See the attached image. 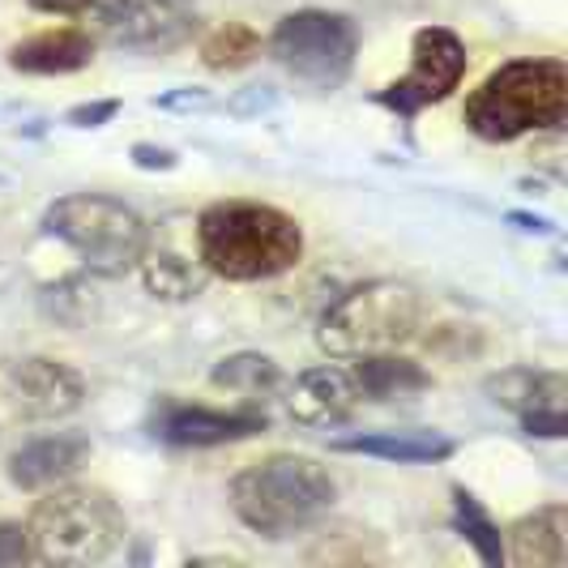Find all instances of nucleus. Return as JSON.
Wrapping results in <instances>:
<instances>
[{
    "label": "nucleus",
    "instance_id": "obj_7",
    "mask_svg": "<svg viewBox=\"0 0 568 568\" xmlns=\"http://www.w3.org/2000/svg\"><path fill=\"white\" fill-rule=\"evenodd\" d=\"M265 48L295 82L313 90H338L359 57V30L346 13L295 9L274 27Z\"/></svg>",
    "mask_w": 568,
    "mask_h": 568
},
{
    "label": "nucleus",
    "instance_id": "obj_6",
    "mask_svg": "<svg viewBox=\"0 0 568 568\" xmlns=\"http://www.w3.org/2000/svg\"><path fill=\"white\" fill-rule=\"evenodd\" d=\"M43 231L64 240L94 278H124L138 270L145 248V219L108 193H69L57 197L43 214Z\"/></svg>",
    "mask_w": 568,
    "mask_h": 568
},
{
    "label": "nucleus",
    "instance_id": "obj_26",
    "mask_svg": "<svg viewBox=\"0 0 568 568\" xmlns=\"http://www.w3.org/2000/svg\"><path fill=\"white\" fill-rule=\"evenodd\" d=\"M278 103V90H270V85H248L244 94H235L227 108L235 115H256V112H270Z\"/></svg>",
    "mask_w": 568,
    "mask_h": 568
},
{
    "label": "nucleus",
    "instance_id": "obj_2",
    "mask_svg": "<svg viewBox=\"0 0 568 568\" xmlns=\"http://www.w3.org/2000/svg\"><path fill=\"white\" fill-rule=\"evenodd\" d=\"M462 120L484 142H517L526 133H560L568 120L565 60H509L470 90Z\"/></svg>",
    "mask_w": 568,
    "mask_h": 568
},
{
    "label": "nucleus",
    "instance_id": "obj_10",
    "mask_svg": "<svg viewBox=\"0 0 568 568\" xmlns=\"http://www.w3.org/2000/svg\"><path fill=\"white\" fill-rule=\"evenodd\" d=\"M0 394L9 402V410L18 419H64L85 402V381L78 368H69L64 359L52 355H30L4 368Z\"/></svg>",
    "mask_w": 568,
    "mask_h": 568
},
{
    "label": "nucleus",
    "instance_id": "obj_15",
    "mask_svg": "<svg viewBox=\"0 0 568 568\" xmlns=\"http://www.w3.org/2000/svg\"><path fill=\"white\" fill-rule=\"evenodd\" d=\"M94 34L78 27L39 30L22 43H13L4 60L13 73H30V78H60V73H78L94 60Z\"/></svg>",
    "mask_w": 568,
    "mask_h": 568
},
{
    "label": "nucleus",
    "instance_id": "obj_5",
    "mask_svg": "<svg viewBox=\"0 0 568 568\" xmlns=\"http://www.w3.org/2000/svg\"><path fill=\"white\" fill-rule=\"evenodd\" d=\"M419 329H424V295L398 278H372L351 286L325 308L316 325V346L329 359H368L410 346Z\"/></svg>",
    "mask_w": 568,
    "mask_h": 568
},
{
    "label": "nucleus",
    "instance_id": "obj_27",
    "mask_svg": "<svg viewBox=\"0 0 568 568\" xmlns=\"http://www.w3.org/2000/svg\"><path fill=\"white\" fill-rule=\"evenodd\" d=\"M175 163H180V159H175V150H163V145H150V142L133 145V168H142V171H171Z\"/></svg>",
    "mask_w": 568,
    "mask_h": 568
},
{
    "label": "nucleus",
    "instance_id": "obj_14",
    "mask_svg": "<svg viewBox=\"0 0 568 568\" xmlns=\"http://www.w3.org/2000/svg\"><path fill=\"white\" fill-rule=\"evenodd\" d=\"M138 270H142L145 291H150L154 300H168V304H189V300H197L201 291H205V283H210V270H205L201 253L193 256L189 248H175L168 227L145 235Z\"/></svg>",
    "mask_w": 568,
    "mask_h": 568
},
{
    "label": "nucleus",
    "instance_id": "obj_25",
    "mask_svg": "<svg viewBox=\"0 0 568 568\" xmlns=\"http://www.w3.org/2000/svg\"><path fill=\"white\" fill-rule=\"evenodd\" d=\"M526 436H542V440H565L568 436V415L565 410H530L521 415Z\"/></svg>",
    "mask_w": 568,
    "mask_h": 568
},
{
    "label": "nucleus",
    "instance_id": "obj_3",
    "mask_svg": "<svg viewBox=\"0 0 568 568\" xmlns=\"http://www.w3.org/2000/svg\"><path fill=\"white\" fill-rule=\"evenodd\" d=\"M338 484L329 470L304 454H270L248 462L231 479V513L265 539H286L295 530H308L316 517L334 509Z\"/></svg>",
    "mask_w": 568,
    "mask_h": 568
},
{
    "label": "nucleus",
    "instance_id": "obj_19",
    "mask_svg": "<svg viewBox=\"0 0 568 568\" xmlns=\"http://www.w3.org/2000/svg\"><path fill=\"white\" fill-rule=\"evenodd\" d=\"M351 376H355V385H359V398H368V402H389V398H406V394H424L427 385H432V376H427L415 359L398 355V351L355 359Z\"/></svg>",
    "mask_w": 568,
    "mask_h": 568
},
{
    "label": "nucleus",
    "instance_id": "obj_30",
    "mask_svg": "<svg viewBox=\"0 0 568 568\" xmlns=\"http://www.w3.org/2000/svg\"><path fill=\"white\" fill-rule=\"evenodd\" d=\"M509 223L517 231H526V235H551V223H547V219H539V214H521V210H513Z\"/></svg>",
    "mask_w": 568,
    "mask_h": 568
},
{
    "label": "nucleus",
    "instance_id": "obj_20",
    "mask_svg": "<svg viewBox=\"0 0 568 568\" xmlns=\"http://www.w3.org/2000/svg\"><path fill=\"white\" fill-rule=\"evenodd\" d=\"M210 385H214V389H227V394H240L244 402H256V398H274L286 385V376L270 355L240 351V355H227V359L214 364Z\"/></svg>",
    "mask_w": 568,
    "mask_h": 568
},
{
    "label": "nucleus",
    "instance_id": "obj_29",
    "mask_svg": "<svg viewBox=\"0 0 568 568\" xmlns=\"http://www.w3.org/2000/svg\"><path fill=\"white\" fill-rule=\"evenodd\" d=\"M205 103H210L205 90H180V94H163L159 99V108H205Z\"/></svg>",
    "mask_w": 568,
    "mask_h": 568
},
{
    "label": "nucleus",
    "instance_id": "obj_12",
    "mask_svg": "<svg viewBox=\"0 0 568 568\" xmlns=\"http://www.w3.org/2000/svg\"><path fill=\"white\" fill-rule=\"evenodd\" d=\"M359 385L351 368H338V364H321V368L300 372L291 385H286V415L295 424L308 427H334L342 419L355 415L359 406Z\"/></svg>",
    "mask_w": 568,
    "mask_h": 568
},
{
    "label": "nucleus",
    "instance_id": "obj_13",
    "mask_svg": "<svg viewBox=\"0 0 568 568\" xmlns=\"http://www.w3.org/2000/svg\"><path fill=\"white\" fill-rule=\"evenodd\" d=\"M85 462H90V440L82 432H52V436H39V440L22 445L9 457L4 475L22 491H48V487L69 484Z\"/></svg>",
    "mask_w": 568,
    "mask_h": 568
},
{
    "label": "nucleus",
    "instance_id": "obj_8",
    "mask_svg": "<svg viewBox=\"0 0 568 568\" xmlns=\"http://www.w3.org/2000/svg\"><path fill=\"white\" fill-rule=\"evenodd\" d=\"M470 69L466 57V43L457 39L449 27H424L415 30L410 39V69L402 73L398 82H389L376 99L398 115H415L432 108V103H445L454 94L462 78Z\"/></svg>",
    "mask_w": 568,
    "mask_h": 568
},
{
    "label": "nucleus",
    "instance_id": "obj_28",
    "mask_svg": "<svg viewBox=\"0 0 568 568\" xmlns=\"http://www.w3.org/2000/svg\"><path fill=\"white\" fill-rule=\"evenodd\" d=\"M30 9H39V13H60V18H69V13H90V9H99L103 0H27Z\"/></svg>",
    "mask_w": 568,
    "mask_h": 568
},
{
    "label": "nucleus",
    "instance_id": "obj_11",
    "mask_svg": "<svg viewBox=\"0 0 568 568\" xmlns=\"http://www.w3.org/2000/svg\"><path fill=\"white\" fill-rule=\"evenodd\" d=\"M270 419L256 402L214 410V406H189V402H163L154 415V436L175 449H214V445H235L265 432Z\"/></svg>",
    "mask_w": 568,
    "mask_h": 568
},
{
    "label": "nucleus",
    "instance_id": "obj_24",
    "mask_svg": "<svg viewBox=\"0 0 568 568\" xmlns=\"http://www.w3.org/2000/svg\"><path fill=\"white\" fill-rule=\"evenodd\" d=\"M115 115H120V99H99V103H78V108H69L64 124H73V129H103Z\"/></svg>",
    "mask_w": 568,
    "mask_h": 568
},
{
    "label": "nucleus",
    "instance_id": "obj_4",
    "mask_svg": "<svg viewBox=\"0 0 568 568\" xmlns=\"http://www.w3.org/2000/svg\"><path fill=\"white\" fill-rule=\"evenodd\" d=\"M27 535L30 560L57 568H85L103 565L112 556L129 535V521L112 491L60 484L48 487L43 500L30 509Z\"/></svg>",
    "mask_w": 568,
    "mask_h": 568
},
{
    "label": "nucleus",
    "instance_id": "obj_18",
    "mask_svg": "<svg viewBox=\"0 0 568 568\" xmlns=\"http://www.w3.org/2000/svg\"><path fill=\"white\" fill-rule=\"evenodd\" d=\"M329 449L334 454L381 457V462H398V466H427V462L454 457L457 445L440 432H364V436H342Z\"/></svg>",
    "mask_w": 568,
    "mask_h": 568
},
{
    "label": "nucleus",
    "instance_id": "obj_17",
    "mask_svg": "<svg viewBox=\"0 0 568 568\" xmlns=\"http://www.w3.org/2000/svg\"><path fill=\"white\" fill-rule=\"evenodd\" d=\"M484 394L500 410H513L517 419L530 415V410H565L568 398V381L565 372L556 368H505V372H491L484 381Z\"/></svg>",
    "mask_w": 568,
    "mask_h": 568
},
{
    "label": "nucleus",
    "instance_id": "obj_22",
    "mask_svg": "<svg viewBox=\"0 0 568 568\" xmlns=\"http://www.w3.org/2000/svg\"><path fill=\"white\" fill-rule=\"evenodd\" d=\"M454 530L479 551V560L487 568L505 565V535H500V526L487 517V509L466 487H454Z\"/></svg>",
    "mask_w": 568,
    "mask_h": 568
},
{
    "label": "nucleus",
    "instance_id": "obj_23",
    "mask_svg": "<svg viewBox=\"0 0 568 568\" xmlns=\"http://www.w3.org/2000/svg\"><path fill=\"white\" fill-rule=\"evenodd\" d=\"M30 560V535L22 521H0V568L27 565Z\"/></svg>",
    "mask_w": 568,
    "mask_h": 568
},
{
    "label": "nucleus",
    "instance_id": "obj_16",
    "mask_svg": "<svg viewBox=\"0 0 568 568\" xmlns=\"http://www.w3.org/2000/svg\"><path fill=\"white\" fill-rule=\"evenodd\" d=\"M505 560L517 568H565L568 565V509L542 505V509L517 517L509 526Z\"/></svg>",
    "mask_w": 568,
    "mask_h": 568
},
{
    "label": "nucleus",
    "instance_id": "obj_1",
    "mask_svg": "<svg viewBox=\"0 0 568 568\" xmlns=\"http://www.w3.org/2000/svg\"><path fill=\"white\" fill-rule=\"evenodd\" d=\"M197 253L210 278L265 283L300 265L304 227L265 201H214L197 214Z\"/></svg>",
    "mask_w": 568,
    "mask_h": 568
},
{
    "label": "nucleus",
    "instance_id": "obj_9",
    "mask_svg": "<svg viewBox=\"0 0 568 568\" xmlns=\"http://www.w3.org/2000/svg\"><path fill=\"white\" fill-rule=\"evenodd\" d=\"M197 30V0H108L99 39L124 52H171Z\"/></svg>",
    "mask_w": 568,
    "mask_h": 568
},
{
    "label": "nucleus",
    "instance_id": "obj_21",
    "mask_svg": "<svg viewBox=\"0 0 568 568\" xmlns=\"http://www.w3.org/2000/svg\"><path fill=\"white\" fill-rule=\"evenodd\" d=\"M265 48V39L248 22H223V27L205 30L201 39V64L214 73H235L244 64H253Z\"/></svg>",
    "mask_w": 568,
    "mask_h": 568
}]
</instances>
